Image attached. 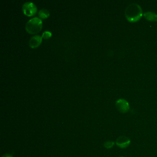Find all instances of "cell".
Here are the masks:
<instances>
[{"label":"cell","mask_w":157,"mask_h":157,"mask_svg":"<svg viewBox=\"0 0 157 157\" xmlns=\"http://www.w3.org/2000/svg\"><path fill=\"white\" fill-rule=\"evenodd\" d=\"M115 145V142L113 141L112 140H107L105 142H104L103 146L107 148V149H110L111 148H112Z\"/></svg>","instance_id":"9"},{"label":"cell","mask_w":157,"mask_h":157,"mask_svg":"<svg viewBox=\"0 0 157 157\" xmlns=\"http://www.w3.org/2000/svg\"><path fill=\"white\" fill-rule=\"evenodd\" d=\"M144 17L149 21H157V13L151 12V11H147L143 13Z\"/></svg>","instance_id":"7"},{"label":"cell","mask_w":157,"mask_h":157,"mask_svg":"<svg viewBox=\"0 0 157 157\" xmlns=\"http://www.w3.org/2000/svg\"><path fill=\"white\" fill-rule=\"evenodd\" d=\"M1 157H13V156L9 153H6V154L3 155Z\"/></svg>","instance_id":"11"},{"label":"cell","mask_w":157,"mask_h":157,"mask_svg":"<svg viewBox=\"0 0 157 157\" xmlns=\"http://www.w3.org/2000/svg\"><path fill=\"white\" fill-rule=\"evenodd\" d=\"M22 11L25 15L31 17L37 12V7L33 2L27 1L23 4Z\"/></svg>","instance_id":"3"},{"label":"cell","mask_w":157,"mask_h":157,"mask_svg":"<svg viewBox=\"0 0 157 157\" xmlns=\"http://www.w3.org/2000/svg\"><path fill=\"white\" fill-rule=\"evenodd\" d=\"M115 105L117 110L121 113H126L129 110V102L122 98H120L115 101Z\"/></svg>","instance_id":"4"},{"label":"cell","mask_w":157,"mask_h":157,"mask_svg":"<svg viewBox=\"0 0 157 157\" xmlns=\"http://www.w3.org/2000/svg\"><path fill=\"white\" fill-rule=\"evenodd\" d=\"M121 157H122V156H121Z\"/></svg>","instance_id":"12"},{"label":"cell","mask_w":157,"mask_h":157,"mask_svg":"<svg viewBox=\"0 0 157 157\" xmlns=\"http://www.w3.org/2000/svg\"><path fill=\"white\" fill-rule=\"evenodd\" d=\"M42 37L44 39H47L52 36V33L49 31H45L42 34Z\"/></svg>","instance_id":"10"},{"label":"cell","mask_w":157,"mask_h":157,"mask_svg":"<svg viewBox=\"0 0 157 157\" xmlns=\"http://www.w3.org/2000/svg\"><path fill=\"white\" fill-rule=\"evenodd\" d=\"M142 7L137 3H131L126 7L124 15L126 20L132 23L138 21L143 16Z\"/></svg>","instance_id":"1"},{"label":"cell","mask_w":157,"mask_h":157,"mask_svg":"<svg viewBox=\"0 0 157 157\" xmlns=\"http://www.w3.org/2000/svg\"><path fill=\"white\" fill-rule=\"evenodd\" d=\"M38 15L40 18L44 19L50 16V12L47 9H41L38 12Z\"/></svg>","instance_id":"8"},{"label":"cell","mask_w":157,"mask_h":157,"mask_svg":"<svg viewBox=\"0 0 157 157\" xmlns=\"http://www.w3.org/2000/svg\"><path fill=\"white\" fill-rule=\"evenodd\" d=\"M42 22L39 17H35L29 19L25 25L26 31L31 34L38 33L42 29Z\"/></svg>","instance_id":"2"},{"label":"cell","mask_w":157,"mask_h":157,"mask_svg":"<svg viewBox=\"0 0 157 157\" xmlns=\"http://www.w3.org/2000/svg\"><path fill=\"white\" fill-rule=\"evenodd\" d=\"M42 36L37 34L33 36L29 40V45L31 48H36L40 45L42 42Z\"/></svg>","instance_id":"6"},{"label":"cell","mask_w":157,"mask_h":157,"mask_svg":"<svg viewBox=\"0 0 157 157\" xmlns=\"http://www.w3.org/2000/svg\"><path fill=\"white\" fill-rule=\"evenodd\" d=\"M131 144L130 139L126 136H121L117 138L115 144L121 148H127Z\"/></svg>","instance_id":"5"}]
</instances>
